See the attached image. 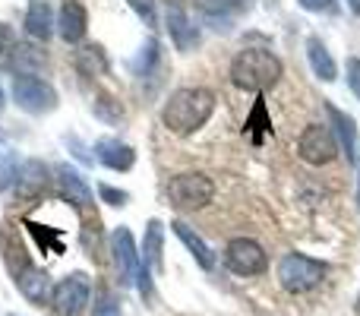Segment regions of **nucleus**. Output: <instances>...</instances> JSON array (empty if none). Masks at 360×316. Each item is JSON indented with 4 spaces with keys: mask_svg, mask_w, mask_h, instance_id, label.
<instances>
[{
    "mask_svg": "<svg viewBox=\"0 0 360 316\" xmlns=\"http://www.w3.org/2000/svg\"><path fill=\"white\" fill-rule=\"evenodd\" d=\"M212 111H215V95L209 89H177L165 105L162 120L171 133L190 137L212 118Z\"/></svg>",
    "mask_w": 360,
    "mask_h": 316,
    "instance_id": "nucleus-1",
    "label": "nucleus"
},
{
    "mask_svg": "<svg viewBox=\"0 0 360 316\" xmlns=\"http://www.w3.org/2000/svg\"><path fill=\"white\" fill-rule=\"evenodd\" d=\"M281 61L266 48H247L234 57L231 63V82L247 92H266L278 82Z\"/></svg>",
    "mask_w": 360,
    "mask_h": 316,
    "instance_id": "nucleus-2",
    "label": "nucleus"
},
{
    "mask_svg": "<svg viewBox=\"0 0 360 316\" xmlns=\"http://www.w3.org/2000/svg\"><path fill=\"white\" fill-rule=\"evenodd\" d=\"M278 279H281L285 291L304 294L326 279V263L310 260V256H304V253H288L285 260L278 263Z\"/></svg>",
    "mask_w": 360,
    "mask_h": 316,
    "instance_id": "nucleus-3",
    "label": "nucleus"
},
{
    "mask_svg": "<svg viewBox=\"0 0 360 316\" xmlns=\"http://www.w3.org/2000/svg\"><path fill=\"white\" fill-rule=\"evenodd\" d=\"M212 193H215L212 180L199 171L177 174V177H171V184H168V199H171V206H177V209H202V206L212 203Z\"/></svg>",
    "mask_w": 360,
    "mask_h": 316,
    "instance_id": "nucleus-4",
    "label": "nucleus"
},
{
    "mask_svg": "<svg viewBox=\"0 0 360 316\" xmlns=\"http://www.w3.org/2000/svg\"><path fill=\"white\" fill-rule=\"evenodd\" d=\"M13 101L29 114H48L57 108V92L41 76H16L13 80Z\"/></svg>",
    "mask_w": 360,
    "mask_h": 316,
    "instance_id": "nucleus-5",
    "label": "nucleus"
},
{
    "mask_svg": "<svg viewBox=\"0 0 360 316\" xmlns=\"http://www.w3.org/2000/svg\"><path fill=\"white\" fill-rule=\"evenodd\" d=\"M297 152L307 165H329L338 156V139L332 133V127L310 124L297 139Z\"/></svg>",
    "mask_w": 360,
    "mask_h": 316,
    "instance_id": "nucleus-6",
    "label": "nucleus"
},
{
    "mask_svg": "<svg viewBox=\"0 0 360 316\" xmlns=\"http://www.w3.org/2000/svg\"><path fill=\"white\" fill-rule=\"evenodd\" d=\"M224 263H228V269L237 275H259V272H266L269 256H266V250L256 241H250V237H234V241L228 244V250H224Z\"/></svg>",
    "mask_w": 360,
    "mask_h": 316,
    "instance_id": "nucleus-7",
    "label": "nucleus"
},
{
    "mask_svg": "<svg viewBox=\"0 0 360 316\" xmlns=\"http://www.w3.org/2000/svg\"><path fill=\"white\" fill-rule=\"evenodd\" d=\"M111 253H114V266H117L120 285H133L139 279V269H143V256L136 250V241L127 228H117L111 237Z\"/></svg>",
    "mask_w": 360,
    "mask_h": 316,
    "instance_id": "nucleus-8",
    "label": "nucleus"
},
{
    "mask_svg": "<svg viewBox=\"0 0 360 316\" xmlns=\"http://www.w3.org/2000/svg\"><path fill=\"white\" fill-rule=\"evenodd\" d=\"M89 294H92V288H89L86 275H79V272L70 275V279H63L54 291V310L60 316H79L89 304Z\"/></svg>",
    "mask_w": 360,
    "mask_h": 316,
    "instance_id": "nucleus-9",
    "label": "nucleus"
},
{
    "mask_svg": "<svg viewBox=\"0 0 360 316\" xmlns=\"http://www.w3.org/2000/svg\"><path fill=\"white\" fill-rule=\"evenodd\" d=\"M86 6L79 4V0H63L60 4V16H57V29H60V38L70 44L82 42V35H86Z\"/></svg>",
    "mask_w": 360,
    "mask_h": 316,
    "instance_id": "nucleus-10",
    "label": "nucleus"
},
{
    "mask_svg": "<svg viewBox=\"0 0 360 316\" xmlns=\"http://www.w3.org/2000/svg\"><path fill=\"white\" fill-rule=\"evenodd\" d=\"M95 158L105 168H111V171H130L133 161H136V152L127 143H120V139H98L95 143Z\"/></svg>",
    "mask_w": 360,
    "mask_h": 316,
    "instance_id": "nucleus-11",
    "label": "nucleus"
},
{
    "mask_svg": "<svg viewBox=\"0 0 360 316\" xmlns=\"http://www.w3.org/2000/svg\"><path fill=\"white\" fill-rule=\"evenodd\" d=\"M54 13H51V6L44 4V0H35V4L29 6V13H25V32H29L32 38H38V42H48L51 35H54Z\"/></svg>",
    "mask_w": 360,
    "mask_h": 316,
    "instance_id": "nucleus-12",
    "label": "nucleus"
},
{
    "mask_svg": "<svg viewBox=\"0 0 360 316\" xmlns=\"http://www.w3.org/2000/svg\"><path fill=\"white\" fill-rule=\"evenodd\" d=\"M326 111H329V118H332V127H335V139H338V149L345 152V156H354V146H357V127H354V120L348 118L345 111H338L332 101H326Z\"/></svg>",
    "mask_w": 360,
    "mask_h": 316,
    "instance_id": "nucleus-13",
    "label": "nucleus"
},
{
    "mask_svg": "<svg viewBox=\"0 0 360 316\" xmlns=\"http://www.w3.org/2000/svg\"><path fill=\"white\" fill-rule=\"evenodd\" d=\"M57 184H60V193H63V199H67V203H73V206H89V203H92L89 184L70 165H63L60 171H57Z\"/></svg>",
    "mask_w": 360,
    "mask_h": 316,
    "instance_id": "nucleus-14",
    "label": "nucleus"
},
{
    "mask_svg": "<svg viewBox=\"0 0 360 316\" xmlns=\"http://www.w3.org/2000/svg\"><path fill=\"white\" fill-rule=\"evenodd\" d=\"M168 29H171V38H174V44L180 51L193 48V44L199 42V32L190 25V19L184 16V10H180L177 4H168Z\"/></svg>",
    "mask_w": 360,
    "mask_h": 316,
    "instance_id": "nucleus-15",
    "label": "nucleus"
},
{
    "mask_svg": "<svg viewBox=\"0 0 360 316\" xmlns=\"http://www.w3.org/2000/svg\"><path fill=\"white\" fill-rule=\"evenodd\" d=\"M307 57H310V67H313V73L319 76L323 82H332L338 76V70H335V61H332V54L326 51V44L319 42L316 35L313 38H307Z\"/></svg>",
    "mask_w": 360,
    "mask_h": 316,
    "instance_id": "nucleus-16",
    "label": "nucleus"
},
{
    "mask_svg": "<svg viewBox=\"0 0 360 316\" xmlns=\"http://www.w3.org/2000/svg\"><path fill=\"white\" fill-rule=\"evenodd\" d=\"M171 228H174V234L186 244V250H190V253L196 256L199 266H202V269H212V266H215V256H212V250L205 247V241L190 228V225H186V222H174Z\"/></svg>",
    "mask_w": 360,
    "mask_h": 316,
    "instance_id": "nucleus-17",
    "label": "nucleus"
},
{
    "mask_svg": "<svg viewBox=\"0 0 360 316\" xmlns=\"http://www.w3.org/2000/svg\"><path fill=\"white\" fill-rule=\"evenodd\" d=\"M16 285H19V291H22L29 301H35V304H41V301L48 298L51 279H48V275H44V272H38V269H25V272H19Z\"/></svg>",
    "mask_w": 360,
    "mask_h": 316,
    "instance_id": "nucleus-18",
    "label": "nucleus"
},
{
    "mask_svg": "<svg viewBox=\"0 0 360 316\" xmlns=\"http://www.w3.org/2000/svg\"><path fill=\"white\" fill-rule=\"evenodd\" d=\"M143 266L146 269H162V222H155V218H152L149 228H146Z\"/></svg>",
    "mask_w": 360,
    "mask_h": 316,
    "instance_id": "nucleus-19",
    "label": "nucleus"
},
{
    "mask_svg": "<svg viewBox=\"0 0 360 316\" xmlns=\"http://www.w3.org/2000/svg\"><path fill=\"white\" fill-rule=\"evenodd\" d=\"M13 70H19V76H35V70H44V54L29 44H16L10 57Z\"/></svg>",
    "mask_w": 360,
    "mask_h": 316,
    "instance_id": "nucleus-20",
    "label": "nucleus"
},
{
    "mask_svg": "<svg viewBox=\"0 0 360 316\" xmlns=\"http://www.w3.org/2000/svg\"><path fill=\"white\" fill-rule=\"evenodd\" d=\"M19 171H22V168H19V161H16V152L0 137V190H10L19 180Z\"/></svg>",
    "mask_w": 360,
    "mask_h": 316,
    "instance_id": "nucleus-21",
    "label": "nucleus"
},
{
    "mask_svg": "<svg viewBox=\"0 0 360 316\" xmlns=\"http://www.w3.org/2000/svg\"><path fill=\"white\" fill-rule=\"evenodd\" d=\"M196 6L205 16H228L237 6H243V0H196Z\"/></svg>",
    "mask_w": 360,
    "mask_h": 316,
    "instance_id": "nucleus-22",
    "label": "nucleus"
},
{
    "mask_svg": "<svg viewBox=\"0 0 360 316\" xmlns=\"http://www.w3.org/2000/svg\"><path fill=\"white\" fill-rule=\"evenodd\" d=\"M13 48H16V38H13V29H10V25L0 23V63H10Z\"/></svg>",
    "mask_w": 360,
    "mask_h": 316,
    "instance_id": "nucleus-23",
    "label": "nucleus"
},
{
    "mask_svg": "<svg viewBox=\"0 0 360 316\" xmlns=\"http://www.w3.org/2000/svg\"><path fill=\"white\" fill-rule=\"evenodd\" d=\"M127 4L133 6V10L139 13V16H143V23L146 25H155V0H127Z\"/></svg>",
    "mask_w": 360,
    "mask_h": 316,
    "instance_id": "nucleus-24",
    "label": "nucleus"
},
{
    "mask_svg": "<svg viewBox=\"0 0 360 316\" xmlns=\"http://www.w3.org/2000/svg\"><path fill=\"white\" fill-rule=\"evenodd\" d=\"M92 316H120L117 301H114L111 294H101L98 304H95V310H92Z\"/></svg>",
    "mask_w": 360,
    "mask_h": 316,
    "instance_id": "nucleus-25",
    "label": "nucleus"
},
{
    "mask_svg": "<svg viewBox=\"0 0 360 316\" xmlns=\"http://www.w3.org/2000/svg\"><path fill=\"white\" fill-rule=\"evenodd\" d=\"M348 86H351V92L360 99V57H351L348 61Z\"/></svg>",
    "mask_w": 360,
    "mask_h": 316,
    "instance_id": "nucleus-26",
    "label": "nucleus"
},
{
    "mask_svg": "<svg viewBox=\"0 0 360 316\" xmlns=\"http://www.w3.org/2000/svg\"><path fill=\"white\" fill-rule=\"evenodd\" d=\"M98 193H101V199H105V203H111V206H124V203H127V193L117 190V187H108V184H105Z\"/></svg>",
    "mask_w": 360,
    "mask_h": 316,
    "instance_id": "nucleus-27",
    "label": "nucleus"
},
{
    "mask_svg": "<svg viewBox=\"0 0 360 316\" xmlns=\"http://www.w3.org/2000/svg\"><path fill=\"white\" fill-rule=\"evenodd\" d=\"M155 51H158V44H155V42H146V48H143V61L136 63L139 73H146V70H149V63L155 61Z\"/></svg>",
    "mask_w": 360,
    "mask_h": 316,
    "instance_id": "nucleus-28",
    "label": "nucleus"
},
{
    "mask_svg": "<svg viewBox=\"0 0 360 316\" xmlns=\"http://www.w3.org/2000/svg\"><path fill=\"white\" fill-rule=\"evenodd\" d=\"M304 10H310V13H323V10H332L335 6V0H297Z\"/></svg>",
    "mask_w": 360,
    "mask_h": 316,
    "instance_id": "nucleus-29",
    "label": "nucleus"
},
{
    "mask_svg": "<svg viewBox=\"0 0 360 316\" xmlns=\"http://www.w3.org/2000/svg\"><path fill=\"white\" fill-rule=\"evenodd\" d=\"M348 6H351V13H354V16H360V0H348Z\"/></svg>",
    "mask_w": 360,
    "mask_h": 316,
    "instance_id": "nucleus-30",
    "label": "nucleus"
},
{
    "mask_svg": "<svg viewBox=\"0 0 360 316\" xmlns=\"http://www.w3.org/2000/svg\"><path fill=\"white\" fill-rule=\"evenodd\" d=\"M4 105H6V95H4V89H0V111H4Z\"/></svg>",
    "mask_w": 360,
    "mask_h": 316,
    "instance_id": "nucleus-31",
    "label": "nucleus"
},
{
    "mask_svg": "<svg viewBox=\"0 0 360 316\" xmlns=\"http://www.w3.org/2000/svg\"><path fill=\"white\" fill-rule=\"evenodd\" d=\"M357 203H360V196H357Z\"/></svg>",
    "mask_w": 360,
    "mask_h": 316,
    "instance_id": "nucleus-32",
    "label": "nucleus"
}]
</instances>
